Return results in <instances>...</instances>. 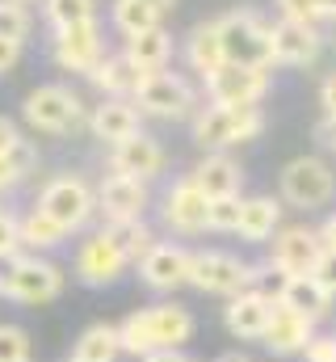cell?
<instances>
[{
  "mask_svg": "<svg viewBox=\"0 0 336 362\" xmlns=\"http://www.w3.org/2000/svg\"><path fill=\"white\" fill-rule=\"evenodd\" d=\"M265 131L260 105H206L193 114V139L206 152H223L236 144H248Z\"/></svg>",
  "mask_w": 336,
  "mask_h": 362,
  "instance_id": "cell-4",
  "label": "cell"
},
{
  "mask_svg": "<svg viewBox=\"0 0 336 362\" xmlns=\"http://www.w3.org/2000/svg\"><path fill=\"white\" fill-rule=\"evenodd\" d=\"M189 262H193V249L172 245V240H156L148 249V257L139 262V278L148 291L172 295L176 286H189Z\"/></svg>",
  "mask_w": 336,
  "mask_h": 362,
  "instance_id": "cell-12",
  "label": "cell"
},
{
  "mask_svg": "<svg viewBox=\"0 0 336 362\" xmlns=\"http://www.w3.org/2000/svg\"><path fill=\"white\" fill-rule=\"evenodd\" d=\"M122 55L131 59V68L139 76H156V72H164L168 59H172V34H168L164 25L160 30H148V34H135V38H126V51Z\"/></svg>",
  "mask_w": 336,
  "mask_h": 362,
  "instance_id": "cell-26",
  "label": "cell"
},
{
  "mask_svg": "<svg viewBox=\"0 0 336 362\" xmlns=\"http://www.w3.org/2000/svg\"><path fill=\"white\" fill-rule=\"evenodd\" d=\"M277 198L294 211H320L336 198V173L324 156H294L277 173Z\"/></svg>",
  "mask_w": 336,
  "mask_h": 362,
  "instance_id": "cell-3",
  "label": "cell"
},
{
  "mask_svg": "<svg viewBox=\"0 0 336 362\" xmlns=\"http://www.w3.org/2000/svg\"><path fill=\"white\" fill-rule=\"evenodd\" d=\"M25 122L42 135H68L84 122V101L64 85H38L21 105Z\"/></svg>",
  "mask_w": 336,
  "mask_h": 362,
  "instance_id": "cell-8",
  "label": "cell"
},
{
  "mask_svg": "<svg viewBox=\"0 0 336 362\" xmlns=\"http://www.w3.org/2000/svg\"><path fill=\"white\" fill-rule=\"evenodd\" d=\"M320 257H324V240H320V228H311V223H286L269 240V266L282 278L316 274Z\"/></svg>",
  "mask_w": 336,
  "mask_h": 362,
  "instance_id": "cell-9",
  "label": "cell"
},
{
  "mask_svg": "<svg viewBox=\"0 0 336 362\" xmlns=\"http://www.w3.org/2000/svg\"><path fill=\"white\" fill-rule=\"evenodd\" d=\"M265 93H269V72H265V68L227 64L223 72H215V76L206 81L210 105H256Z\"/></svg>",
  "mask_w": 336,
  "mask_h": 362,
  "instance_id": "cell-16",
  "label": "cell"
},
{
  "mask_svg": "<svg viewBox=\"0 0 336 362\" xmlns=\"http://www.w3.org/2000/svg\"><path fill=\"white\" fill-rule=\"evenodd\" d=\"M189 286L202 291V295H223V299H236L256 286V266L227 253V249H193V262H189Z\"/></svg>",
  "mask_w": 336,
  "mask_h": 362,
  "instance_id": "cell-5",
  "label": "cell"
},
{
  "mask_svg": "<svg viewBox=\"0 0 336 362\" xmlns=\"http://www.w3.org/2000/svg\"><path fill=\"white\" fill-rule=\"evenodd\" d=\"M126 266H131V257H126L105 232H92L80 249H76V278H80L84 286H92V291L114 286V282L126 274Z\"/></svg>",
  "mask_w": 336,
  "mask_h": 362,
  "instance_id": "cell-13",
  "label": "cell"
},
{
  "mask_svg": "<svg viewBox=\"0 0 336 362\" xmlns=\"http://www.w3.org/2000/svg\"><path fill=\"white\" fill-rule=\"evenodd\" d=\"M118 354H122L118 325H88L76 337V350H72V358H84V362H118Z\"/></svg>",
  "mask_w": 336,
  "mask_h": 362,
  "instance_id": "cell-29",
  "label": "cell"
},
{
  "mask_svg": "<svg viewBox=\"0 0 336 362\" xmlns=\"http://www.w3.org/2000/svg\"><path fill=\"white\" fill-rule=\"evenodd\" d=\"M47 21L55 30L80 25V21H97V0H47Z\"/></svg>",
  "mask_w": 336,
  "mask_h": 362,
  "instance_id": "cell-33",
  "label": "cell"
},
{
  "mask_svg": "<svg viewBox=\"0 0 336 362\" xmlns=\"http://www.w3.org/2000/svg\"><path fill=\"white\" fill-rule=\"evenodd\" d=\"M30 362H34V358H30Z\"/></svg>",
  "mask_w": 336,
  "mask_h": 362,
  "instance_id": "cell-53",
  "label": "cell"
},
{
  "mask_svg": "<svg viewBox=\"0 0 336 362\" xmlns=\"http://www.w3.org/2000/svg\"><path fill=\"white\" fill-rule=\"evenodd\" d=\"M34 165H38V144L34 139H17L8 152H0V194L21 185L34 173Z\"/></svg>",
  "mask_w": 336,
  "mask_h": 362,
  "instance_id": "cell-31",
  "label": "cell"
},
{
  "mask_svg": "<svg viewBox=\"0 0 336 362\" xmlns=\"http://www.w3.org/2000/svg\"><path fill=\"white\" fill-rule=\"evenodd\" d=\"M320 51H324V34H320V25L290 21V17H277V21H273V64L307 68V64L320 59Z\"/></svg>",
  "mask_w": 336,
  "mask_h": 362,
  "instance_id": "cell-17",
  "label": "cell"
},
{
  "mask_svg": "<svg viewBox=\"0 0 336 362\" xmlns=\"http://www.w3.org/2000/svg\"><path fill=\"white\" fill-rule=\"evenodd\" d=\"M316 333H320V325H316V320H307V316H299L294 308L277 303L260 346H265L269 354H277V358H303V350H307V341H311Z\"/></svg>",
  "mask_w": 336,
  "mask_h": 362,
  "instance_id": "cell-18",
  "label": "cell"
},
{
  "mask_svg": "<svg viewBox=\"0 0 336 362\" xmlns=\"http://www.w3.org/2000/svg\"><path fill=\"white\" fill-rule=\"evenodd\" d=\"M240 211H244V198H210V219H206V232H236L240 228Z\"/></svg>",
  "mask_w": 336,
  "mask_h": 362,
  "instance_id": "cell-34",
  "label": "cell"
},
{
  "mask_svg": "<svg viewBox=\"0 0 336 362\" xmlns=\"http://www.w3.org/2000/svg\"><path fill=\"white\" fill-rule=\"evenodd\" d=\"M21 249H25V245H21V219L8 215V211H0V266L17 262Z\"/></svg>",
  "mask_w": 336,
  "mask_h": 362,
  "instance_id": "cell-37",
  "label": "cell"
},
{
  "mask_svg": "<svg viewBox=\"0 0 336 362\" xmlns=\"http://www.w3.org/2000/svg\"><path fill=\"white\" fill-rule=\"evenodd\" d=\"M17 139H21V131L13 127V118H4V114H0V152H8Z\"/></svg>",
  "mask_w": 336,
  "mask_h": 362,
  "instance_id": "cell-44",
  "label": "cell"
},
{
  "mask_svg": "<svg viewBox=\"0 0 336 362\" xmlns=\"http://www.w3.org/2000/svg\"><path fill=\"white\" fill-rule=\"evenodd\" d=\"M68 362H84V358H68Z\"/></svg>",
  "mask_w": 336,
  "mask_h": 362,
  "instance_id": "cell-51",
  "label": "cell"
},
{
  "mask_svg": "<svg viewBox=\"0 0 336 362\" xmlns=\"http://www.w3.org/2000/svg\"><path fill=\"white\" fill-rule=\"evenodd\" d=\"M131 101L139 105V114L168 118V122H172V118H189V114H198V97H193V89H189V81L176 76V72L143 76Z\"/></svg>",
  "mask_w": 336,
  "mask_h": 362,
  "instance_id": "cell-10",
  "label": "cell"
},
{
  "mask_svg": "<svg viewBox=\"0 0 336 362\" xmlns=\"http://www.w3.org/2000/svg\"><path fill=\"white\" fill-rule=\"evenodd\" d=\"M21 4H30V0H21Z\"/></svg>",
  "mask_w": 336,
  "mask_h": 362,
  "instance_id": "cell-52",
  "label": "cell"
},
{
  "mask_svg": "<svg viewBox=\"0 0 336 362\" xmlns=\"http://www.w3.org/2000/svg\"><path fill=\"white\" fill-rule=\"evenodd\" d=\"M143 4H152V8H156V13H168V8H172V4H176V0H143Z\"/></svg>",
  "mask_w": 336,
  "mask_h": 362,
  "instance_id": "cell-49",
  "label": "cell"
},
{
  "mask_svg": "<svg viewBox=\"0 0 336 362\" xmlns=\"http://www.w3.org/2000/svg\"><path fill=\"white\" fill-rule=\"evenodd\" d=\"M88 131L101 144H122L131 135H139V105L131 97H101V105L88 114Z\"/></svg>",
  "mask_w": 336,
  "mask_h": 362,
  "instance_id": "cell-21",
  "label": "cell"
},
{
  "mask_svg": "<svg viewBox=\"0 0 336 362\" xmlns=\"http://www.w3.org/2000/svg\"><path fill=\"white\" fill-rule=\"evenodd\" d=\"M4 278H8L4 295L17 303H30V308H42L64 295V270L55 262H47L42 253H21L17 262L4 266Z\"/></svg>",
  "mask_w": 336,
  "mask_h": 362,
  "instance_id": "cell-7",
  "label": "cell"
},
{
  "mask_svg": "<svg viewBox=\"0 0 336 362\" xmlns=\"http://www.w3.org/2000/svg\"><path fill=\"white\" fill-rule=\"evenodd\" d=\"M101 232L131 257V266H139V262L148 257V249L156 245V236H152V228H148L143 219H105Z\"/></svg>",
  "mask_w": 336,
  "mask_h": 362,
  "instance_id": "cell-28",
  "label": "cell"
},
{
  "mask_svg": "<svg viewBox=\"0 0 336 362\" xmlns=\"http://www.w3.org/2000/svg\"><path fill=\"white\" fill-rule=\"evenodd\" d=\"M8 291V278H4V266H0V295Z\"/></svg>",
  "mask_w": 336,
  "mask_h": 362,
  "instance_id": "cell-50",
  "label": "cell"
},
{
  "mask_svg": "<svg viewBox=\"0 0 336 362\" xmlns=\"http://www.w3.org/2000/svg\"><path fill=\"white\" fill-rule=\"evenodd\" d=\"M160 219H164L168 232H176V236H198V232H206V219H210V198L193 185V177L172 181V185L164 189Z\"/></svg>",
  "mask_w": 336,
  "mask_h": 362,
  "instance_id": "cell-11",
  "label": "cell"
},
{
  "mask_svg": "<svg viewBox=\"0 0 336 362\" xmlns=\"http://www.w3.org/2000/svg\"><path fill=\"white\" fill-rule=\"evenodd\" d=\"M160 21H164V13H156V8L143 4V0H114V25H118L126 38L148 34V30H160Z\"/></svg>",
  "mask_w": 336,
  "mask_h": 362,
  "instance_id": "cell-32",
  "label": "cell"
},
{
  "mask_svg": "<svg viewBox=\"0 0 336 362\" xmlns=\"http://www.w3.org/2000/svg\"><path fill=\"white\" fill-rule=\"evenodd\" d=\"M282 211H286V206H282V198H273V194H252V198H244L236 236L248 240V245L273 240V236L282 232Z\"/></svg>",
  "mask_w": 336,
  "mask_h": 362,
  "instance_id": "cell-23",
  "label": "cell"
},
{
  "mask_svg": "<svg viewBox=\"0 0 336 362\" xmlns=\"http://www.w3.org/2000/svg\"><path fill=\"white\" fill-rule=\"evenodd\" d=\"M30 13L21 0H0V38H13V42H25L30 34Z\"/></svg>",
  "mask_w": 336,
  "mask_h": 362,
  "instance_id": "cell-35",
  "label": "cell"
},
{
  "mask_svg": "<svg viewBox=\"0 0 336 362\" xmlns=\"http://www.w3.org/2000/svg\"><path fill=\"white\" fill-rule=\"evenodd\" d=\"M219 21V34H223V51H227V64H240V68H273V25L256 13V8H232Z\"/></svg>",
  "mask_w": 336,
  "mask_h": 362,
  "instance_id": "cell-2",
  "label": "cell"
},
{
  "mask_svg": "<svg viewBox=\"0 0 336 362\" xmlns=\"http://www.w3.org/2000/svg\"><path fill=\"white\" fill-rule=\"evenodd\" d=\"M273 308H277V295L252 286L244 295L227 299L223 325H227V333L240 337V341H265V329H269V320H273Z\"/></svg>",
  "mask_w": 336,
  "mask_h": 362,
  "instance_id": "cell-15",
  "label": "cell"
},
{
  "mask_svg": "<svg viewBox=\"0 0 336 362\" xmlns=\"http://www.w3.org/2000/svg\"><path fill=\"white\" fill-rule=\"evenodd\" d=\"M311 278H316V282H320V286H324V291L336 299V253H328V249H324V257H320V266H316V274H311Z\"/></svg>",
  "mask_w": 336,
  "mask_h": 362,
  "instance_id": "cell-40",
  "label": "cell"
},
{
  "mask_svg": "<svg viewBox=\"0 0 336 362\" xmlns=\"http://www.w3.org/2000/svg\"><path fill=\"white\" fill-rule=\"evenodd\" d=\"M109 169L122 173V177H139V181H152L164 173V148L152 139V135H131L122 144L109 148Z\"/></svg>",
  "mask_w": 336,
  "mask_h": 362,
  "instance_id": "cell-19",
  "label": "cell"
},
{
  "mask_svg": "<svg viewBox=\"0 0 336 362\" xmlns=\"http://www.w3.org/2000/svg\"><path fill=\"white\" fill-rule=\"evenodd\" d=\"M0 362H30V333L21 325H0Z\"/></svg>",
  "mask_w": 336,
  "mask_h": 362,
  "instance_id": "cell-36",
  "label": "cell"
},
{
  "mask_svg": "<svg viewBox=\"0 0 336 362\" xmlns=\"http://www.w3.org/2000/svg\"><path fill=\"white\" fill-rule=\"evenodd\" d=\"M193 185L206 194V198H236L240 185H244V169L227 156V152H206L198 165H193Z\"/></svg>",
  "mask_w": 336,
  "mask_h": 362,
  "instance_id": "cell-22",
  "label": "cell"
},
{
  "mask_svg": "<svg viewBox=\"0 0 336 362\" xmlns=\"http://www.w3.org/2000/svg\"><path fill=\"white\" fill-rule=\"evenodd\" d=\"M316 139H320L324 152H332L336 156V114H324V118L316 122Z\"/></svg>",
  "mask_w": 336,
  "mask_h": 362,
  "instance_id": "cell-41",
  "label": "cell"
},
{
  "mask_svg": "<svg viewBox=\"0 0 336 362\" xmlns=\"http://www.w3.org/2000/svg\"><path fill=\"white\" fill-rule=\"evenodd\" d=\"M64 240H68V232H64L47 211L34 206V211L21 215V245H25V249H34V253H51V249H59Z\"/></svg>",
  "mask_w": 336,
  "mask_h": 362,
  "instance_id": "cell-30",
  "label": "cell"
},
{
  "mask_svg": "<svg viewBox=\"0 0 336 362\" xmlns=\"http://www.w3.org/2000/svg\"><path fill=\"white\" fill-rule=\"evenodd\" d=\"M185 59H189V68H193L202 81H210L215 72H223V68H227V51H223L219 21H202V25H193V30H189Z\"/></svg>",
  "mask_w": 336,
  "mask_h": 362,
  "instance_id": "cell-24",
  "label": "cell"
},
{
  "mask_svg": "<svg viewBox=\"0 0 336 362\" xmlns=\"http://www.w3.org/2000/svg\"><path fill=\"white\" fill-rule=\"evenodd\" d=\"M88 81L101 89V97H135V89H139L143 76L131 68L126 55H105V59L88 72Z\"/></svg>",
  "mask_w": 336,
  "mask_h": 362,
  "instance_id": "cell-27",
  "label": "cell"
},
{
  "mask_svg": "<svg viewBox=\"0 0 336 362\" xmlns=\"http://www.w3.org/2000/svg\"><path fill=\"white\" fill-rule=\"evenodd\" d=\"M320 240H324V249H328V253H336V211L320 223Z\"/></svg>",
  "mask_w": 336,
  "mask_h": 362,
  "instance_id": "cell-45",
  "label": "cell"
},
{
  "mask_svg": "<svg viewBox=\"0 0 336 362\" xmlns=\"http://www.w3.org/2000/svg\"><path fill=\"white\" fill-rule=\"evenodd\" d=\"M277 303H286V308H294L299 316H307V320H328L332 316V295L311 278V274H299V278H286L282 282V295H277Z\"/></svg>",
  "mask_w": 336,
  "mask_h": 362,
  "instance_id": "cell-25",
  "label": "cell"
},
{
  "mask_svg": "<svg viewBox=\"0 0 336 362\" xmlns=\"http://www.w3.org/2000/svg\"><path fill=\"white\" fill-rule=\"evenodd\" d=\"M17 59H21V42L0 38V76H4V72H13V68H17Z\"/></svg>",
  "mask_w": 336,
  "mask_h": 362,
  "instance_id": "cell-42",
  "label": "cell"
},
{
  "mask_svg": "<svg viewBox=\"0 0 336 362\" xmlns=\"http://www.w3.org/2000/svg\"><path fill=\"white\" fill-rule=\"evenodd\" d=\"M316 13L320 21H336V0H316Z\"/></svg>",
  "mask_w": 336,
  "mask_h": 362,
  "instance_id": "cell-47",
  "label": "cell"
},
{
  "mask_svg": "<svg viewBox=\"0 0 336 362\" xmlns=\"http://www.w3.org/2000/svg\"><path fill=\"white\" fill-rule=\"evenodd\" d=\"M55 64L64 72H92L101 59H105V42H101V25L97 21H80V25H68V30H55V47H51Z\"/></svg>",
  "mask_w": 336,
  "mask_h": 362,
  "instance_id": "cell-14",
  "label": "cell"
},
{
  "mask_svg": "<svg viewBox=\"0 0 336 362\" xmlns=\"http://www.w3.org/2000/svg\"><path fill=\"white\" fill-rule=\"evenodd\" d=\"M118 333H122V354L148 358L156 350H185L198 333V320L181 303H152V308L131 312L118 325Z\"/></svg>",
  "mask_w": 336,
  "mask_h": 362,
  "instance_id": "cell-1",
  "label": "cell"
},
{
  "mask_svg": "<svg viewBox=\"0 0 336 362\" xmlns=\"http://www.w3.org/2000/svg\"><path fill=\"white\" fill-rule=\"evenodd\" d=\"M139 362H189V358H185V350H156V354H148Z\"/></svg>",
  "mask_w": 336,
  "mask_h": 362,
  "instance_id": "cell-46",
  "label": "cell"
},
{
  "mask_svg": "<svg viewBox=\"0 0 336 362\" xmlns=\"http://www.w3.org/2000/svg\"><path fill=\"white\" fill-rule=\"evenodd\" d=\"M148 202H152L148 181H139V177L109 173V177L97 185V206L105 211V219H143Z\"/></svg>",
  "mask_w": 336,
  "mask_h": 362,
  "instance_id": "cell-20",
  "label": "cell"
},
{
  "mask_svg": "<svg viewBox=\"0 0 336 362\" xmlns=\"http://www.w3.org/2000/svg\"><path fill=\"white\" fill-rule=\"evenodd\" d=\"M215 362H252L248 354H240V350H227V354H219Z\"/></svg>",
  "mask_w": 336,
  "mask_h": 362,
  "instance_id": "cell-48",
  "label": "cell"
},
{
  "mask_svg": "<svg viewBox=\"0 0 336 362\" xmlns=\"http://www.w3.org/2000/svg\"><path fill=\"white\" fill-rule=\"evenodd\" d=\"M38 211H47V215L72 236V232H80L84 223L92 219V211H101V206H97V189H92L88 181L76 177V173H64V177H51L42 185Z\"/></svg>",
  "mask_w": 336,
  "mask_h": 362,
  "instance_id": "cell-6",
  "label": "cell"
},
{
  "mask_svg": "<svg viewBox=\"0 0 336 362\" xmlns=\"http://www.w3.org/2000/svg\"><path fill=\"white\" fill-rule=\"evenodd\" d=\"M277 13H282V17H290V21H307V25H320L316 0H277Z\"/></svg>",
  "mask_w": 336,
  "mask_h": 362,
  "instance_id": "cell-39",
  "label": "cell"
},
{
  "mask_svg": "<svg viewBox=\"0 0 336 362\" xmlns=\"http://www.w3.org/2000/svg\"><path fill=\"white\" fill-rule=\"evenodd\" d=\"M303 362H336V333H316L303 350Z\"/></svg>",
  "mask_w": 336,
  "mask_h": 362,
  "instance_id": "cell-38",
  "label": "cell"
},
{
  "mask_svg": "<svg viewBox=\"0 0 336 362\" xmlns=\"http://www.w3.org/2000/svg\"><path fill=\"white\" fill-rule=\"evenodd\" d=\"M320 105H324V114H336V72L324 76V85H320Z\"/></svg>",
  "mask_w": 336,
  "mask_h": 362,
  "instance_id": "cell-43",
  "label": "cell"
}]
</instances>
